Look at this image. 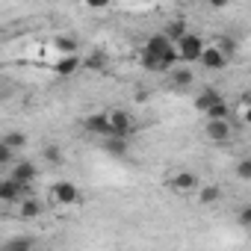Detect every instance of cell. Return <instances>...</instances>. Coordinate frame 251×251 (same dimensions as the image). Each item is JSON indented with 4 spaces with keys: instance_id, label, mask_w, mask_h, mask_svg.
I'll use <instances>...</instances> for the list:
<instances>
[{
    "instance_id": "obj_25",
    "label": "cell",
    "mask_w": 251,
    "mask_h": 251,
    "mask_svg": "<svg viewBox=\"0 0 251 251\" xmlns=\"http://www.w3.org/2000/svg\"><path fill=\"white\" fill-rule=\"evenodd\" d=\"M219 195H222V192H219V186H204L198 198H201V204H216V201H219Z\"/></svg>"
},
{
    "instance_id": "obj_30",
    "label": "cell",
    "mask_w": 251,
    "mask_h": 251,
    "mask_svg": "<svg viewBox=\"0 0 251 251\" xmlns=\"http://www.w3.org/2000/svg\"><path fill=\"white\" fill-rule=\"evenodd\" d=\"M204 3H207V6H213V9H222V6H227V3H230V0H204Z\"/></svg>"
},
{
    "instance_id": "obj_26",
    "label": "cell",
    "mask_w": 251,
    "mask_h": 251,
    "mask_svg": "<svg viewBox=\"0 0 251 251\" xmlns=\"http://www.w3.org/2000/svg\"><path fill=\"white\" fill-rule=\"evenodd\" d=\"M236 177H239V180H251V160H248V157H242V160L236 163Z\"/></svg>"
},
{
    "instance_id": "obj_12",
    "label": "cell",
    "mask_w": 251,
    "mask_h": 251,
    "mask_svg": "<svg viewBox=\"0 0 251 251\" xmlns=\"http://www.w3.org/2000/svg\"><path fill=\"white\" fill-rule=\"evenodd\" d=\"M130 148V139H124V136H103V151L109 157H124Z\"/></svg>"
},
{
    "instance_id": "obj_17",
    "label": "cell",
    "mask_w": 251,
    "mask_h": 251,
    "mask_svg": "<svg viewBox=\"0 0 251 251\" xmlns=\"http://www.w3.org/2000/svg\"><path fill=\"white\" fill-rule=\"evenodd\" d=\"M204 115H207V118H230V109H227L225 98H219L216 103H210V106L204 109Z\"/></svg>"
},
{
    "instance_id": "obj_20",
    "label": "cell",
    "mask_w": 251,
    "mask_h": 251,
    "mask_svg": "<svg viewBox=\"0 0 251 251\" xmlns=\"http://www.w3.org/2000/svg\"><path fill=\"white\" fill-rule=\"evenodd\" d=\"M33 245H36V239H30V236H18V239L3 242V248H6V251H30Z\"/></svg>"
},
{
    "instance_id": "obj_9",
    "label": "cell",
    "mask_w": 251,
    "mask_h": 251,
    "mask_svg": "<svg viewBox=\"0 0 251 251\" xmlns=\"http://www.w3.org/2000/svg\"><path fill=\"white\" fill-rule=\"evenodd\" d=\"M21 195H24V186L18 180H12V177L0 180V201H3V204H18Z\"/></svg>"
},
{
    "instance_id": "obj_7",
    "label": "cell",
    "mask_w": 251,
    "mask_h": 251,
    "mask_svg": "<svg viewBox=\"0 0 251 251\" xmlns=\"http://www.w3.org/2000/svg\"><path fill=\"white\" fill-rule=\"evenodd\" d=\"M12 180H18L21 186H30L36 177H39V169H36V163H30V160H18L15 166H12V175H9Z\"/></svg>"
},
{
    "instance_id": "obj_16",
    "label": "cell",
    "mask_w": 251,
    "mask_h": 251,
    "mask_svg": "<svg viewBox=\"0 0 251 251\" xmlns=\"http://www.w3.org/2000/svg\"><path fill=\"white\" fill-rule=\"evenodd\" d=\"M80 65H86L89 71H100V68L106 65V53H103V50H95V53H89L86 59H80Z\"/></svg>"
},
{
    "instance_id": "obj_8",
    "label": "cell",
    "mask_w": 251,
    "mask_h": 251,
    "mask_svg": "<svg viewBox=\"0 0 251 251\" xmlns=\"http://www.w3.org/2000/svg\"><path fill=\"white\" fill-rule=\"evenodd\" d=\"M53 198H56V204H77V198H80V189L71 183V180H59L56 186H53Z\"/></svg>"
},
{
    "instance_id": "obj_28",
    "label": "cell",
    "mask_w": 251,
    "mask_h": 251,
    "mask_svg": "<svg viewBox=\"0 0 251 251\" xmlns=\"http://www.w3.org/2000/svg\"><path fill=\"white\" fill-rule=\"evenodd\" d=\"M109 3H112V0H86L89 9H109Z\"/></svg>"
},
{
    "instance_id": "obj_23",
    "label": "cell",
    "mask_w": 251,
    "mask_h": 251,
    "mask_svg": "<svg viewBox=\"0 0 251 251\" xmlns=\"http://www.w3.org/2000/svg\"><path fill=\"white\" fill-rule=\"evenodd\" d=\"M216 48H219V50H222V53H225L227 59H230V56L236 53V42H233L230 36H219V42H216Z\"/></svg>"
},
{
    "instance_id": "obj_3",
    "label": "cell",
    "mask_w": 251,
    "mask_h": 251,
    "mask_svg": "<svg viewBox=\"0 0 251 251\" xmlns=\"http://www.w3.org/2000/svg\"><path fill=\"white\" fill-rule=\"evenodd\" d=\"M175 50H177V59H183V62H198V56H201V50H204V39L186 30V33L175 42Z\"/></svg>"
},
{
    "instance_id": "obj_19",
    "label": "cell",
    "mask_w": 251,
    "mask_h": 251,
    "mask_svg": "<svg viewBox=\"0 0 251 251\" xmlns=\"http://www.w3.org/2000/svg\"><path fill=\"white\" fill-rule=\"evenodd\" d=\"M3 142H6L12 151H21V148L27 145V136H24L21 130H9V133H3Z\"/></svg>"
},
{
    "instance_id": "obj_22",
    "label": "cell",
    "mask_w": 251,
    "mask_h": 251,
    "mask_svg": "<svg viewBox=\"0 0 251 251\" xmlns=\"http://www.w3.org/2000/svg\"><path fill=\"white\" fill-rule=\"evenodd\" d=\"M53 45H56L59 53H77V39H74V36H59Z\"/></svg>"
},
{
    "instance_id": "obj_4",
    "label": "cell",
    "mask_w": 251,
    "mask_h": 251,
    "mask_svg": "<svg viewBox=\"0 0 251 251\" xmlns=\"http://www.w3.org/2000/svg\"><path fill=\"white\" fill-rule=\"evenodd\" d=\"M83 127H86V133L103 139V136H109V118H106V112H92V115H86Z\"/></svg>"
},
{
    "instance_id": "obj_2",
    "label": "cell",
    "mask_w": 251,
    "mask_h": 251,
    "mask_svg": "<svg viewBox=\"0 0 251 251\" xmlns=\"http://www.w3.org/2000/svg\"><path fill=\"white\" fill-rule=\"evenodd\" d=\"M106 118H109V136L130 139V133H136V121H133V115L127 109H109Z\"/></svg>"
},
{
    "instance_id": "obj_21",
    "label": "cell",
    "mask_w": 251,
    "mask_h": 251,
    "mask_svg": "<svg viewBox=\"0 0 251 251\" xmlns=\"http://www.w3.org/2000/svg\"><path fill=\"white\" fill-rule=\"evenodd\" d=\"M172 80H175V86L186 89V86H192V71L189 68H172Z\"/></svg>"
},
{
    "instance_id": "obj_10",
    "label": "cell",
    "mask_w": 251,
    "mask_h": 251,
    "mask_svg": "<svg viewBox=\"0 0 251 251\" xmlns=\"http://www.w3.org/2000/svg\"><path fill=\"white\" fill-rule=\"evenodd\" d=\"M77 68H80V56H77V53H62V56L53 62V71H56L59 77H71Z\"/></svg>"
},
{
    "instance_id": "obj_11",
    "label": "cell",
    "mask_w": 251,
    "mask_h": 251,
    "mask_svg": "<svg viewBox=\"0 0 251 251\" xmlns=\"http://www.w3.org/2000/svg\"><path fill=\"white\" fill-rule=\"evenodd\" d=\"M169 186H172L175 192H192V189L198 186V177H195L192 172H177V175H172Z\"/></svg>"
},
{
    "instance_id": "obj_13",
    "label": "cell",
    "mask_w": 251,
    "mask_h": 251,
    "mask_svg": "<svg viewBox=\"0 0 251 251\" xmlns=\"http://www.w3.org/2000/svg\"><path fill=\"white\" fill-rule=\"evenodd\" d=\"M18 213H21V219H39V216L45 213V207H42L39 198H24V195H21V201H18Z\"/></svg>"
},
{
    "instance_id": "obj_29",
    "label": "cell",
    "mask_w": 251,
    "mask_h": 251,
    "mask_svg": "<svg viewBox=\"0 0 251 251\" xmlns=\"http://www.w3.org/2000/svg\"><path fill=\"white\" fill-rule=\"evenodd\" d=\"M239 225H242V227L251 225V207H242V210H239Z\"/></svg>"
},
{
    "instance_id": "obj_18",
    "label": "cell",
    "mask_w": 251,
    "mask_h": 251,
    "mask_svg": "<svg viewBox=\"0 0 251 251\" xmlns=\"http://www.w3.org/2000/svg\"><path fill=\"white\" fill-rule=\"evenodd\" d=\"M219 98H222V95H219L216 89H204V92H201V95L195 98V109H201V112H204V109H207L210 103H216Z\"/></svg>"
},
{
    "instance_id": "obj_6",
    "label": "cell",
    "mask_w": 251,
    "mask_h": 251,
    "mask_svg": "<svg viewBox=\"0 0 251 251\" xmlns=\"http://www.w3.org/2000/svg\"><path fill=\"white\" fill-rule=\"evenodd\" d=\"M198 62H204V68H207V71H222L230 59H227V56H225L216 45H213V48H207V45H204V50H201Z\"/></svg>"
},
{
    "instance_id": "obj_5",
    "label": "cell",
    "mask_w": 251,
    "mask_h": 251,
    "mask_svg": "<svg viewBox=\"0 0 251 251\" xmlns=\"http://www.w3.org/2000/svg\"><path fill=\"white\" fill-rule=\"evenodd\" d=\"M213 142H227L233 127H230V118H210L207 121V130H204Z\"/></svg>"
},
{
    "instance_id": "obj_14",
    "label": "cell",
    "mask_w": 251,
    "mask_h": 251,
    "mask_svg": "<svg viewBox=\"0 0 251 251\" xmlns=\"http://www.w3.org/2000/svg\"><path fill=\"white\" fill-rule=\"evenodd\" d=\"M139 65H142L145 71H151V74H166V71H169V65H166L160 56L148 53V50H142V56H139Z\"/></svg>"
},
{
    "instance_id": "obj_24",
    "label": "cell",
    "mask_w": 251,
    "mask_h": 251,
    "mask_svg": "<svg viewBox=\"0 0 251 251\" xmlns=\"http://www.w3.org/2000/svg\"><path fill=\"white\" fill-rule=\"evenodd\" d=\"M42 154H45V160H48V163H53V166H59V163H62V148H59V145H48Z\"/></svg>"
},
{
    "instance_id": "obj_27",
    "label": "cell",
    "mask_w": 251,
    "mask_h": 251,
    "mask_svg": "<svg viewBox=\"0 0 251 251\" xmlns=\"http://www.w3.org/2000/svg\"><path fill=\"white\" fill-rule=\"evenodd\" d=\"M12 160H15V151H12L3 139H0V166H9Z\"/></svg>"
},
{
    "instance_id": "obj_15",
    "label": "cell",
    "mask_w": 251,
    "mask_h": 251,
    "mask_svg": "<svg viewBox=\"0 0 251 251\" xmlns=\"http://www.w3.org/2000/svg\"><path fill=\"white\" fill-rule=\"evenodd\" d=\"M183 33H186V21H183V18H175V21H169V24H166V30H163V36H166L169 42H177Z\"/></svg>"
},
{
    "instance_id": "obj_1",
    "label": "cell",
    "mask_w": 251,
    "mask_h": 251,
    "mask_svg": "<svg viewBox=\"0 0 251 251\" xmlns=\"http://www.w3.org/2000/svg\"><path fill=\"white\" fill-rule=\"evenodd\" d=\"M145 50H148V53H154V56H160V59L169 65V71H172V68L180 62V59H177V50H175V42H169L163 33L151 36V39L145 42Z\"/></svg>"
}]
</instances>
